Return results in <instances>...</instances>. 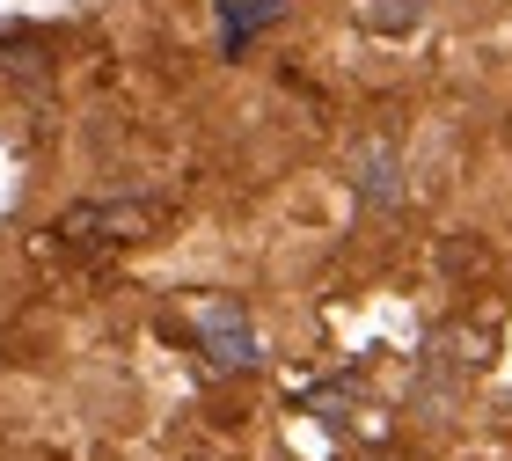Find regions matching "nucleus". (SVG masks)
<instances>
[{
    "instance_id": "nucleus-1",
    "label": "nucleus",
    "mask_w": 512,
    "mask_h": 461,
    "mask_svg": "<svg viewBox=\"0 0 512 461\" xmlns=\"http://www.w3.org/2000/svg\"><path fill=\"white\" fill-rule=\"evenodd\" d=\"M191 330H198V352L213 359L220 374H249L256 352H264L242 301H198V308H191Z\"/></svg>"
},
{
    "instance_id": "nucleus-2",
    "label": "nucleus",
    "mask_w": 512,
    "mask_h": 461,
    "mask_svg": "<svg viewBox=\"0 0 512 461\" xmlns=\"http://www.w3.org/2000/svg\"><path fill=\"white\" fill-rule=\"evenodd\" d=\"M161 227V205H74V213L59 220V242H96V249H118V242H147Z\"/></svg>"
},
{
    "instance_id": "nucleus-3",
    "label": "nucleus",
    "mask_w": 512,
    "mask_h": 461,
    "mask_svg": "<svg viewBox=\"0 0 512 461\" xmlns=\"http://www.w3.org/2000/svg\"><path fill=\"white\" fill-rule=\"evenodd\" d=\"M293 0H213V22H220V52L242 59L256 37L271 30V22H286Z\"/></svg>"
},
{
    "instance_id": "nucleus-4",
    "label": "nucleus",
    "mask_w": 512,
    "mask_h": 461,
    "mask_svg": "<svg viewBox=\"0 0 512 461\" xmlns=\"http://www.w3.org/2000/svg\"><path fill=\"white\" fill-rule=\"evenodd\" d=\"M359 198L366 205H395V198H403V176H395V154L388 147H366L359 154Z\"/></svg>"
},
{
    "instance_id": "nucleus-5",
    "label": "nucleus",
    "mask_w": 512,
    "mask_h": 461,
    "mask_svg": "<svg viewBox=\"0 0 512 461\" xmlns=\"http://www.w3.org/2000/svg\"><path fill=\"white\" fill-rule=\"evenodd\" d=\"M366 461H381V454H366Z\"/></svg>"
}]
</instances>
